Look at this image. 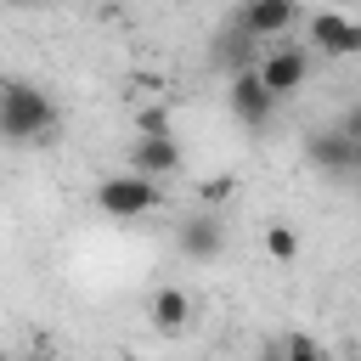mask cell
I'll list each match as a JSON object with an SVG mask.
<instances>
[{
  "label": "cell",
  "instance_id": "obj_20",
  "mask_svg": "<svg viewBox=\"0 0 361 361\" xmlns=\"http://www.w3.org/2000/svg\"><path fill=\"white\" fill-rule=\"evenodd\" d=\"M11 6H34V0H11Z\"/></svg>",
  "mask_w": 361,
  "mask_h": 361
},
{
  "label": "cell",
  "instance_id": "obj_10",
  "mask_svg": "<svg viewBox=\"0 0 361 361\" xmlns=\"http://www.w3.org/2000/svg\"><path fill=\"white\" fill-rule=\"evenodd\" d=\"M214 68H231V73H243V68H254L259 62V39L243 28V23H231V28H220L214 34Z\"/></svg>",
  "mask_w": 361,
  "mask_h": 361
},
{
  "label": "cell",
  "instance_id": "obj_7",
  "mask_svg": "<svg viewBox=\"0 0 361 361\" xmlns=\"http://www.w3.org/2000/svg\"><path fill=\"white\" fill-rule=\"evenodd\" d=\"M310 45L322 56H361V23H350L344 11H316L310 17Z\"/></svg>",
  "mask_w": 361,
  "mask_h": 361
},
{
  "label": "cell",
  "instance_id": "obj_9",
  "mask_svg": "<svg viewBox=\"0 0 361 361\" xmlns=\"http://www.w3.org/2000/svg\"><path fill=\"white\" fill-rule=\"evenodd\" d=\"M293 17H299V6H293V0H259V6H243V11H237V23H243L259 45L282 39V34L293 28Z\"/></svg>",
  "mask_w": 361,
  "mask_h": 361
},
{
  "label": "cell",
  "instance_id": "obj_6",
  "mask_svg": "<svg viewBox=\"0 0 361 361\" xmlns=\"http://www.w3.org/2000/svg\"><path fill=\"white\" fill-rule=\"evenodd\" d=\"M130 169L147 175V180L175 175V169H180V141H175V130H169V135H135V141H130Z\"/></svg>",
  "mask_w": 361,
  "mask_h": 361
},
{
  "label": "cell",
  "instance_id": "obj_5",
  "mask_svg": "<svg viewBox=\"0 0 361 361\" xmlns=\"http://www.w3.org/2000/svg\"><path fill=\"white\" fill-rule=\"evenodd\" d=\"M305 158L316 169H327V175H355V135L344 124L316 130V135H305Z\"/></svg>",
  "mask_w": 361,
  "mask_h": 361
},
{
  "label": "cell",
  "instance_id": "obj_21",
  "mask_svg": "<svg viewBox=\"0 0 361 361\" xmlns=\"http://www.w3.org/2000/svg\"><path fill=\"white\" fill-rule=\"evenodd\" d=\"M243 6H259V0H243Z\"/></svg>",
  "mask_w": 361,
  "mask_h": 361
},
{
  "label": "cell",
  "instance_id": "obj_18",
  "mask_svg": "<svg viewBox=\"0 0 361 361\" xmlns=\"http://www.w3.org/2000/svg\"><path fill=\"white\" fill-rule=\"evenodd\" d=\"M355 175H361V141H355Z\"/></svg>",
  "mask_w": 361,
  "mask_h": 361
},
{
  "label": "cell",
  "instance_id": "obj_14",
  "mask_svg": "<svg viewBox=\"0 0 361 361\" xmlns=\"http://www.w3.org/2000/svg\"><path fill=\"white\" fill-rule=\"evenodd\" d=\"M231 192H237V180H231V175H209V180H203V203H209V209L231 203Z\"/></svg>",
  "mask_w": 361,
  "mask_h": 361
},
{
  "label": "cell",
  "instance_id": "obj_13",
  "mask_svg": "<svg viewBox=\"0 0 361 361\" xmlns=\"http://www.w3.org/2000/svg\"><path fill=\"white\" fill-rule=\"evenodd\" d=\"M282 361H327V355H322V344H316V338H305V333H293V338L282 344Z\"/></svg>",
  "mask_w": 361,
  "mask_h": 361
},
{
  "label": "cell",
  "instance_id": "obj_3",
  "mask_svg": "<svg viewBox=\"0 0 361 361\" xmlns=\"http://www.w3.org/2000/svg\"><path fill=\"white\" fill-rule=\"evenodd\" d=\"M226 102H231L237 124H248V130H265V124L276 118V96L265 90L259 68H243V73H231V85H226Z\"/></svg>",
  "mask_w": 361,
  "mask_h": 361
},
{
  "label": "cell",
  "instance_id": "obj_4",
  "mask_svg": "<svg viewBox=\"0 0 361 361\" xmlns=\"http://www.w3.org/2000/svg\"><path fill=\"white\" fill-rule=\"evenodd\" d=\"M259 79H265V90L282 102V96H293L299 85H305V73H310V56L299 51V45H265L259 51Z\"/></svg>",
  "mask_w": 361,
  "mask_h": 361
},
{
  "label": "cell",
  "instance_id": "obj_8",
  "mask_svg": "<svg viewBox=\"0 0 361 361\" xmlns=\"http://www.w3.org/2000/svg\"><path fill=\"white\" fill-rule=\"evenodd\" d=\"M175 248L186 254V259H214L220 248H226V220L220 214H192V220H180L175 226Z\"/></svg>",
  "mask_w": 361,
  "mask_h": 361
},
{
  "label": "cell",
  "instance_id": "obj_12",
  "mask_svg": "<svg viewBox=\"0 0 361 361\" xmlns=\"http://www.w3.org/2000/svg\"><path fill=\"white\" fill-rule=\"evenodd\" d=\"M265 254H271L276 265L299 259V231H293L288 220H271V226H265Z\"/></svg>",
  "mask_w": 361,
  "mask_h": 361
},
{
  "label": "cell",
  "instance_id": "obj_22",
  "mask_svg": "<svg viewBox=\"0 0 361 361\" xmlns=\"http://www.w3.org/2000/svg\"><path fill=\"white\" fill-rule=\"evenodd\" d=\"M355 361H361V355H355Z\"/></svg>",
  "mask_w": 361,
  "mask_h": 361
},
{
  "label": "cell",
  "instance_id": "obj_11",
  "mask_svg": "<svg viewBox=\"0 0 361 361\" xmlns=\"http://www.w3.org/2000/svg\"><path fill=\"white\" fill-rule=\"evenodd\" d=\"M147 316H152V327H158L164 338H175V333L192 327V293H186V288H158L152 305H147Z\"/></svg>",
  "mask_w": 361,
  "mask_h": 361
},
{
  "label": "cell",
  "instance_id": "obj_1",
  "mask_svg": "<svg viewBox=\"0 0 361 361\" xmlns=\"http://www.w3.org/2000/svg\"><path fill=\"white\" fill-rule=\"evenodd\" d=\"M62 135V107L34 79H0V141L6 147H51Z\"/></svg>",
  "mask_w": 361,
  "mask_h": 361
},
{
  "label": "cell",
  "instance_id": "obj_17",
  "mask_svg": "<svg viewBox=\"0 0 361 361\" xmlns=\"http://www.w3.org/2000/svg\"><path fill=\"white\" fill-rule=\"evenodd\" d=\"M17 361H51V355H45V350H28V355H17Z\"/></svg>",
  "mask_w": 361,
  "mask_h": 361
},
{
  "label": "cell",
  "instance_id": "obj_16",
  "mask_svg": "<svg viewBox=\"0 0 361 361\" xmlns=\"http://www.w3.org/2000/svg\"><path fill=\"white\" fill-rule=\"evenodd\" d=\"M344 130H350V135L361 141V107H350V118H344Z\"/></svg>",
  "mask_w": 361,
  "mask_h": 361
},
{
  "label": "cell",
  "instance_id": "obj_15",
  "mask_svg": "<svg viewBox=\"0 0 361 361\" xmlns=\"http://www.w3.org/2000/svg\"><path fill=\"white\" fill-rule=\"evenodd\" d=\"M135 130H141V135H169V113H164V107H141V113H135Z\"/></svg>",
  "mask_w": 361,
  "mask_h": 361
},
{
  "label": "cell",
  "instance_id": "obj_2",
  "mask_svg": "<svg viewBox=\"0 0 361 361\" xmlns=\"http://www.w3.org/2000/svg\"><path fill=\"white\" fill-rule=\"evenodd\" d=\"M96 209L107 220H141L158 209V180L135 175V169H118V175H102L96 180Z\"/></svg>",
  "mask_w": 361,
  "mask_h": 361
},
{
  "label": "cell",
  "instance_id": "obj_19",
  "mask_svg": "<svg viewBox=\"0 0 361 361\" xmlns=\"http://www.w3.org/2000/svg\"><path fill=\"white\" fill-rule=\"evenodd\" d=\"M0 361H17V355H6V350H0Z\"/></svg>",
  "mask_w": 361,
  "mask_h": 361
}]
</instances>
